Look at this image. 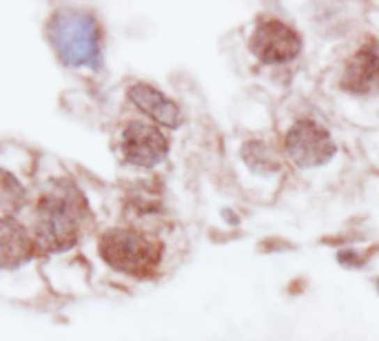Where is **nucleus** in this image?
Returning <instances> with one entry per match:
<instances>
[{
  "label": "nucleus",
  "mask_w": 379,
  "mask_h": 341,
  "mask_svg": "<svg viewBox=\"0 0 379 341\" xmlns=\"http://www.w3.org/2000/svg\"><path fill=\"white\" fill-rule=\"evenodd\" d=\"M120 151L125 162L138 168H153L169 153V140L155 125L133 120L122 131Z\"/></svg>",
  "instance_id": "423d86ee"
},
{
  "label": "nucleus",
  "mask_w": 379,
  "mask_h": 341,
  "mask_svg": "<svg viewBox=\"0 0 379 341\" xmlns=\"http://www.w3.org/2000/svg\"><path fill=\"white\" fill-rule=\"evenodd\" d=\"M341 89L355 95H371L379 91V42H364L348 60L341 76Z\"/></svg>",
  "instance_id": "0eeeda50"
},
{
  "label": "nucleus",
  "mask_w": 379,
  "mask_h": 341,
  "mask_svg": "<svg viewBox=\"0 0 379 341\" xmlns=\"http://www.w3.org/2000/svg\"><path fill=\"white\" fill-rule=\"evenodd\" d=\"M129 100L136 104L144 116H149L153 122L169 129H178L182 125V113L180 106L167 97L162 91L153 89L151 84H133L129 89Z\"/></svg>",
  "instance_id": "6e6552de"
},
{
  "label": "nucleus",
  "mask_w": 379,
  "mask_h": 341,
  "mask_svg": "<svg viewBox=\"0 0 379 341\" xmlns=\"http://www.w3.org/2000/svg\"><path fill=\"white\" fill-rule=\"evenodd\" d=\"M286 153L300 168H313L331 160L337 146L324 127L313 120H300L286 133Z\"/></svg>",
  "instance_id": "20e7f679"
},
{
  "label": "nucleus",
  "mask_w": 379,
  "mask_h": 341,
  "mask_svg": "<svg viewBox=\"0 0 379 341\" xmlns=\"http://www.w3.org/2000/svg\"><path fill=\"white\" fill-rule=\"evenodd\" d=\"M100 257L118 273L151 277L162 262V244L131 228H111L98 241Z\"/></svg>",
  "instance_id": "7ed1b4c3"
},
{
  "label": "nucleus",
  "mask_w": 379,
  "mask_h": 341,
  "mask_svg": "<svg viewBox=\"0 0 379 341\" xmlns=\"http://www.w3.org/2000/svg\"><path fill=\"white\" fill-rule=\"evenodd\" d=\"M49 40L67 67L100 69V27L91 14L80 9H58L49 20Z\"/></svg>",
  "instance_id": "f03ea898"
},
{
  "label": "nucleus",
  "mask_w": 379,
  "mask_h": 341,
  "mask_svg": "<svg viewBox=\"0 0 379 341\" xmlns=\"http://www.w3.org/2000/svg\"><path fill=\"white\" fill-rule=\"evenodd\" d=\"M0 241H3V266L5 268H14L24 264L31 253L36 251L33 237H29L24 233V228L14 222L11 217H3V235H0Z\"/></svg>",
  "instance_id": "1a4fd4ad"
},
{
  "label": "nucleus",
  "mask_w": 379,
  "mask_h": 341,
  "mask_svg": "<svg viewBox=\"0 0 379 341\" xmlns=\"http://www.w3.org/2000/svg\"><path fill=\"white\" fill-rule=\"evenodd\" d=\"M249 45L253 56L266 65L288 63V60L297 58L302 51L300 33L277 18H266L258 22V27L251 33Z\"/></svg>",
  "instance_id": "39448f33"
},
{
  "label": "nucleus",
  "mask_w": 379,
  "mask_h": 341,
  "mask_svg": "<svg viewBox=\"0 0 379 341\" xmlns=\"http://www.w3.org/2000/svg\"><path fill=\"white\" fill-rule=\"evenodd\" d=\"M242 157L249 162V166L253 170H258V173H271V170H277V162L271 157V151H268V146L262 144V142H249L244 144L242 149Z\"/></svg>",
  "instance_id": "9d476101"
},
{
  "label": "nucleus",
  "mask_w": 379,
  "mask_h": 341,
  "mask_svg": "<svg viewBox=\"0 0 379 341\" xmlns=\"http://www.w3.org/2000/svg\"><path fill=\"white\" fill-rule=\"evenodd\" d=\"M91 217L82 193L67 180L56 184L40 198L36 209L33 244L40 253H63L76 246L84 222Z\"/></svg>",
  "instance_id": "f257e3e1"
},
{
  "label": "nucleus",
  "mask_w": 379,
  "mask_h": 341,
  "mask_svg": "<svg viewBox=\"0 0 379 341\" xmlns=\"http://www.w3.org/2000/svg\"><path fill=\"white\" fill-rule=\"evenodd\" d=\"M27 202V195H24V189L14 180V175L3 170V217H11L14 211H20L22 204Z\"/></svg>",
  "instance_id": "9b49d317"
}]
</instances>
